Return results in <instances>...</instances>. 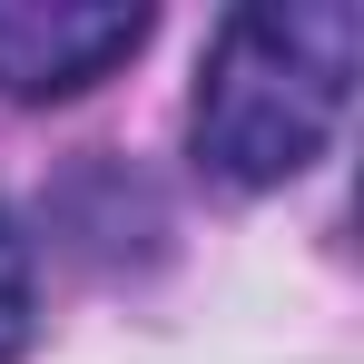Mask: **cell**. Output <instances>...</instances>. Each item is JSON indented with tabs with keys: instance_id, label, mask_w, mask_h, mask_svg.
Returning <instances> with one entry per match:
<instances>
[{
	"instance_id": "1",
	"label": "cell",
	"mask_w": 364,
	"mask_h": 364,
	"mask_svg": "<svg viewBox=\"0 0 364 364\" xmlns=\"http://www.w3.org/2000/svg\"><path fill=\"white\" fill-rule=\"evenodd\" d=\"M364 20L355 0H286V10H227L197 79V168L217 187H286L325 158L355 99Z\"/></svg>"
},
{
	"instance_id": "2",
	"label": "cell",
	"mask_w": 364,
	"mask_h": 364,
	"mask_svg": "<svg viewBox=\"0 0 364 364\" xmlns=\"http://www.w3.org/2000/svg\"><path fill=\"white\" fill-rule=\"evenodd\" d=\"M148 0H0V99H79L148 50Z\"/></svg>"
},
{
	"instance_id": "3",
	"label": "cell",
	"mask_w": 364,
	"mask_h": 364,
	"mask_svg": "<svg viewBox=\"0 0 364 364\" xmlns=\"http://www.w3.org/2000/svg\"><path fill=\"white\" fill-rule=\"evenodd\" d=\"M30 315H40V286H30V237H20V217L0 207V364L30 355Z\"/></svg>"
}]
</instances>
